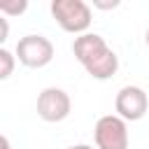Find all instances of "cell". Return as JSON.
<instances>
[{
	"instance_id": "cell-11",
	"label": "cell",
	"mask_w": 149,
	"mask_h": 149,
	"mask_svg": "<svg viewBox=\"0 0 149 149\" xmlns=\"http://www.w3.org/2000/svg\"><path fill=\"white\" fill-rule=\"evenodd\" d=\"M68 149H93L91 144H74V147H68Z\"/></svg>"
},
{
	"instance_id": "cell-6",
	"label": "cell",
	"mask_w": 149,
	"mask_h": 149,
	"mask_svg": "<svg viewBox=\"0 0 149 149\" xmlns=\"http://www.w3.org/2000/svg\"><path fill=\"white\" fill-rule=\"evenodd\" d=\"M114 107H116V116H121L123 121H140L149 109V98L140 86H123L116 93Z\"/></svg>"
},
{
	"instance_id": "cell-12",
	"label": "cell",
	"mask_w": 149,
	"mask_h": 149,
	"mask_svg": "<svg viewBox=\"0 0 149 149\" xmlns=\"http://www.w3.org/2000/svg\"><path fill=\"white\" fill-rule=\"evenodd\" d=\"M2 149H9V140H7L5 135H2Z\"/></svg>"
},
{
	"instance_id": "cell-5",
	"label": "cell",
	"mask_w": 149,
	"mask_h": 149,
	"mask_svg": "<svg viewBox=\"0 0 149 149\" xmlns=\"http://www.w3.org/2000/svg\"><path fill=\"white\" fill-rule=\"evenodd\" d=\"M70 109H72V102H70V95L63 88L49 86L37 95V114H40L42 121L58 123V121L70 116Z\"/></svg>"
},
{
	"instance_id": "cell-9",
	"label": "cell",
	"mask_w": 149,
	"mask_h": 149,
	"mask_svg": "<svg viewBox=\"0 0 149 149\" xmlns=\"http://www.w3.org/2000/svg\"><path fill=\"white\" fill-rule=\"evenodd\" d=\"M7 33H9V26H7V19L2 16V19H0V42L7 40Z\"/></svg>"
},
{
	"instance_id": "cell-2",
	"label": "cell",
	"mask_w": 149,
	"mask_h": 149,
	"mask_svg": "<svg viewBox=\"0 0 149 149\" xmlns=\"http://www.w3.org/2000/svg\"><path fill=\"white\" fill-rule=\"evenodd\" d=\"M51 16L72 35H84L91 26V7L84 0H51Z\"/></svg>"
},
{
	"instance_id": "cell-13",
	"label": "cell",
	"mask_w": 149,
	"mask_h": 149,
	"mask_svg": "<svg viewBox=\"0 0 149 149\" xmlns=\"http://www.w3.org/2000/svg\"><path fill=\"white\" fill-rule=\"evenodd\" d=\"M147 44H149V28H147Z\"/></svg>"
},
{
	"instance_id": "cell-1",
	"label": "cell",
	"mask_w": 149,
	"mask_h": 149,
	"mask_svg": "<svg viewBox=\"0 0 149 149\" xmlns=\"http://www.w3.org/2000/svg\"><path fill=\"white\" fill-rule=\"evenodd\" d=\"M72 54H74V58L84 65V70L93 79H100V81L102 79H109L119 70L116 54L107 47L105 37H100L95 33H84V35L74 37Z\"/></svg>"
},
{
	"instance_id": "cell-3",
	"label": "cell",
	"mask_w": 149,
	"mask_h": 149,
	"mask_svg": "<svg viewBox=\"0 0 149 149\" xmlns=\"http://www.w3.org/2000/svg\"><path fill=\"white\" fill-rule=\"evenodd\" d=\"M95 149H128V126L116 114H105L93 128Z\"/></svg>"
},
{
	"instance_id": "cell-7",
	"label": "cell",
	"mask_w": 149,
	"mask_h": 149,
	"mask_svg": "<svg viewBox=\"0 0 149 149\" xmlns=\"http://www.w3.org/2000/svg\"><path fill=\"white\" fill-rule=\"evenodd\" d=\"M14 56L7 49H0V79H9L14 72Z\"/></svg>"
},
{
	"instance_id": "cell-10",
	"label": "cell",
	"mask_w": 149,
	"mask_h": 149,
	"mask_svg": "<svg viewBox=\"0 0 149 149\" xmlns=\"http://www.w3.org/2000/svg\"><path fill=\"white\" fill-rule=\"evenodd\" d=\"M95 7H100V9H114V7H119V2L116 0H112V2H93Z\"/></svg>"
},
{
	"instance_id": "cell-8",
	"label": "cell",
	"mask_w": 149,
	"mask_h": 149,
	"mask_svg": "<svg viewBox=\"0 0 149 149\" xmlns=\"http://www.w3.org/2000/svg\"><path fill=\"white\" fill-rule=\"evenodd\" d=\"M26 9H28V2H26V0L2 2V5H0V14H2V16H16V14H23Z\"/></svg>"
},
{
	"instance_id": "cell-4",
	"label": "cell",
	"mask_w": 149,
	"mask_h": 149,
	"mask_svg": "<svg viewBox=\"0 0 149 149\" xmlns=\"http://www.w3.org/2000/svg\"><path fill=\"white\" fill-rule=\"evenodd\" d=\"M16 58L26 68H44L54 58V44L44 35H26L16 42Z\"/></svg>"
}]
</instances>
